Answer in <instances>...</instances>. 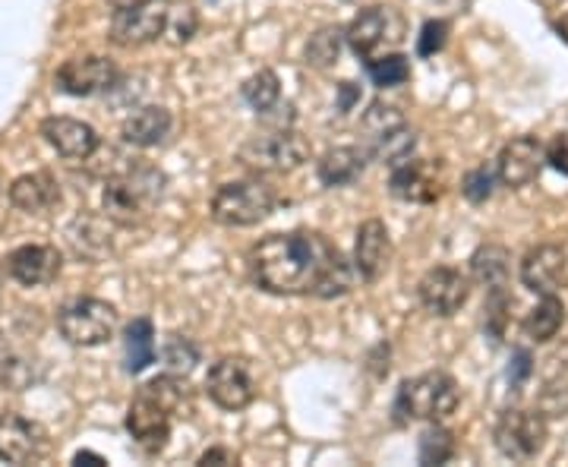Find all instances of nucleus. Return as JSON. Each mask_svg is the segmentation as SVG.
I'll use <instances>...</instances> for the list:
<instances>
[{"instance_id": "a18cd8bd", "label": "nucleus", "mask_w": 568, "mask_h": 467, "mask_svg": "<svg viewBox=\"0 0 568 467\" xmlns=\"http://www.w3.org/2000/svg\"><path fill=\"white\" fill-rule=\"evenodd\" d=\"M140 3H149V0H108L111 10H130V7H140Z\"/></svg>"}, {"instance_id": "49530a36", "label": "nucleus", "mask_w": 568, "mask_h": 467, "mask_svg": "<svg viewBox=\"0 0 568 467\" xmlns=\"http://www.w3.org/2000/svg\"><path fill=\"white\" fill-rule=\"evenodd\" d=\"M556 29H559V35L568 41V17H562V20L556 22Z\"/></svg>"}, {"instance_id": "f3484780", "label": "nucleus", "mask_w": 568, "mask_h": 467, "mask_svg": "<svg viewBox=\"0 0 568 467\" xmlns=\"http://www.w3.org/2000/svg\"><path fill=\"white\" fill-rule=\"evenodd\" d=\"M568 282V256L559 244H544L537 250H530L521 263V285L547 297L556 294L559 287H566Z\"/></svg>"}, {"instance_id": "58836bf2", "label": "nucleus", "mask_w": 568, "mask_h": 467, "mask_svg": "<svg viewBox=\"0 0 568 467\" xmlns=\"http://www.w3.org/2000/svg\"><path fill=\"white\" fill-rule=\"evenodd\" d=\"M530 376H534V357H530L525 347H518L515 354H511V366H508V383L511 388H521L528 383Z\"/></svg>"}, {"instance_id": "a878e982", "label": "nucleus", "mask_w": 568, "mask_h": 467, "mask_svg": "<svg viewBox=\"0 0 568 467\" xmlns=\"http://www.w3.org/2000/svg\"><path fill=\"white\" fill-rule=\"evenodd\" d=\"M508 272H511V253L499 244H484L470 256V275L474 282L493 291V287L508 285Z\"/></svg>"}, {"instance_id": "f8f14e48", "label": "nucleus", "mask_w": 568, "mask_h": 467, "mask_svg": "<svg viewBox=\"0 0 568 467\" xmlns=\"http://www.w3.org/2000/svg\"><path fill=\"white\" fill-rule=\"evenodd\" d=\"M118 80H121L118 63L99 58V54L73 58L54 73V85L61 89L63 95H73V99H89V95L111 92L118 85Z\"/></svg>"}, {"instance_id": "0eeeda50", "label": "nucleus", "mask_w": 568, "mask_h": 467, "mask_svg": "<svg viewBox=\"0 0 568 467\" xmlns=\"http://www.w3.org/2000/svg\"><path fill=\"white\" fill-rule=\"evenodd\" d=\"M118 325H121L118 309L108 301H99V297H77V301L63 304L61 313H58L61 335L77 347L104 345L108 338H114Z\"/></svg>"}, {"instance_id": "ea45409f", "label": "nucleus", "mask_w": 568, "mask_h": 467, "mask_svg": "<svg viewBox=\"0 0 568 467\" xmlns=\"http://www.w3.org/2000/svg\"><path fill=\"white\" fill-rule=\"evenodd\" d=\"M547 162L549 167H556L559 174H566L568 177V133L552 136V143L547 145Z\"/></svg>"}, {"instance_id": "473e14b6", "label": "nucleus", "mask_w": 568, "mask_h": 467, "mask_svg": "<svg viewBox=\"0 0 568 467\" xmlns=\"http://www.w3.org/2000/svg\"><path fill=\"white\" fill-rule=\"evenodd\" d=\"M366 73H369L373 85H379V89H395V85H405V82L410 80V63H407L405 54L388 51V54H379V58L366 61Z\"/></svg>"}, {"instance_id": "8fccbe9b", "label": "nucleus", "mask_w": 568, "mask_h": 467, "mask_svg": "<svg viewBox=\"0 0 568 467\" xmlns=\"http://www.w3.org/2000/svg\"><path fill=\"white\" fill-rule=\"evenodd\" d=\"M168 3H183V0H168Z\"/></svg>"}, {"instance_id": "6ab92c4d", "label": "nucleus", "mask_w": 568, "mask_h": 467, "mask_svg": "<svg viewBox=\"0 0 568 467\" xmlns=\"http://www.w3.org/2000/svg\"><path fill=\"white\" fill-rule=\"evenodd\" d=\"M61 253L58 246L48 244H26L20 250L10 253L7 260V272L13 282H20L22 287H41L51 285L61 275Z\"/></svg>"}, {"instance_id": "2eb2a0df", "label": "nucleus", "mask_w": 568, "mask_h": 467, "mask_svg": "<svg viewBox=\"0 0 568 467\" xmlns=\"http://www.w3.org/2000/svg\"><path fill=\"white\" fill-rule=\"evenodd\" d=\"M417 297H420L426 313L448 319V316H455L467 304L470 282H467L458 268H452V265H436V268H429L424 278H420Z\"/></svg>"}, {"instance_id": "423d86ee", "label": "nucleus", "mask_w": 568, "mask_h": 467, "mask_svg": "<svg viewBox=\"0 0 568 467\" xmlns=\"http://www.w3.org/2000/svg\"><path fill=\"white\" fill-rule=\"evenodd\" d=\"M313 155V145L306 143L301 133L278 126L272 133H260L253 140H246L237 152V159L244 167L256 174H287L297 171L301 164Z\"/></svg>"}, {"instance_id": "20e7f679", "label": "nucleus", "mask_w": 568, "mask_h": 467, "mask_svg": "<svg viewBox=\"0 0 568 467\" xmlns=\"http://www.w3.org/2000/svg\"><path fill=\"white\" fill-rule=\"evenodd\" d=\"M361 133H364L366 155L388 167L407 162L417 145L414 130L407 126L405 114L395 104H369V111H364L361 118Z\"/></svg>"}, {"instance_id": "393cba45", "label": "nucleus", "mask_w": 568, "mask_h": 467, "mask_svg": "<svg viewBox=\"0 0 568 467\" xmlns=\"http://www.w3.org/2000/svg\"><path fill=\"white\" fill-rule=\"evenodd\" d=\"M366 159H369L366 149H357V145L328 149L320 162V181H323V186H347L364 174Z\"/></svg>"}, {"instance_id": "79ce46f5", "label": "nucleus", "mask_w": 568, "mask_h": 467, "mask_svg": "<svg viewBox=\"0 0 568 467\" xmlns=\"http://www.w3.org/2000/svg\"><path fill=\"white\" fill-rule=\"evenodd\" d=\"M200 465H237V455L231 448H209V451L200 455Z\"/></svg>"}, {"instance_id": "09e8293b", "label": "nucleus", "mask_w": 568, "mask_h": 467, "mask_svg": "<svg viewBox=\"0 0 568 467\" xmlns=\"http://www.w3.org/2000/svg\"><path fill=\"white\" fill-rule=\"evenodd\" d=\"M0 200H3V183H0Z\"/></svg>"}, {"instance_id": "4468645a", "label": "nucleus", "mask_w": 568, "mask_h": 467, "mask_svg": "<svg viewBox=\"0 0 568 467\" xmlns=\"http://www.w3.org/2000/svg\"><path fill=\"white\" fill-rule=\"evenodd\" d=\"M168 20L171 13L164 10V3L159 0H149L140 7H130V10H114V20H111V35L118 48H142V44H152L168 32Z\"/></svg>"}, {"instance_id": "c03bdc74", "label": "nucleus", "mask_w": 568, "mask_h": 467, "mask_svg": "<svg viewBox=\"0 0 568 467\" xmlns=\"http://www.w3.org/2000/svg\"><path fill=\"white\" fill-rule=\"evenodd\" d=\"M73 465H108V461H104L102 455H95V451H77Z\"/></svg>"}, {"instance_id": "4c0bfd02", "label": "nucleus", "mask_w": 568, "mask_h": 467, "mask_svg": "<svg viewBox=\"0 0 568 467\" xmlns=\"http://www.w3.org/2000/svg\"><path fill=\"white\" fill-rule=\"evenodd\" d=\"M448 32H452L448 20L424 22V29H420V35H417V54H420V58H436V54L448 44Z\"/></svg>"}, {"instance_id": "c756f323", "label": "nucleus", "mask_w": 568, "mask_h": 467, "mask_svg": "<svg viewBox=\"0 0 568 467\" xmlns=\"http://www.w3.org/2000/svg\"><path fill=\"white\" fill-rule=\"evenodd\" d=\"M342 48H345V29L342 26H323L316 35H310V41H306V63L316 67V70H328V67L338 63Z\"/></svg>"}, {"instance_id": "de8ad7c7", "label": "nucleus", "mask_w": 568, "mask_h": 467, "mask_svg": "<svg viewBox=\"0 0 568 467\" xmlns=\"http://www.w3.org/2000/svg\"><path fill=\"white\" fill-rule=\"evenodd\" d=\"M448 7H455V10H465V7H470V0H446Z\"/></svg>"}, {"instance_id": "6e6552de", "label": "nucleus", "mask_w": 568, "mask_h": 467, "mask_svg": "<svg viewBox=\"0 0 568 467\" xmlns=\"http://www.w3.org/2000/svg\"><path fill=\"white\" fill-rule=\"evenodd\" d=\"M547 417L544 410H528V407H508L496 420L493 439L499 455L508 461H534L544 446H547Z\"/></svg>"}, {"instance_id": "72a5a7b5", "label": "nucleus", "mask_w": 568, "mask_h": 467, "mask_svg": "<svg viewBox=\"0 0 568 467\" xmlns=\"http://www.w3.org/2000/svg\"><path fill=\"white\" fill-rule=\"evenodd\" d=\"M162 361L168 373L174 376H190L196 364H200V347L193 345L186 335H168L162 347Z\"/></svg>"}, {"instance_id": "7c9ffc66", "label": "nucleus", "mask_w": 568, "mask_h": 467, "mask_svg": "<svg viewBox=\"0 0 568 467\" xmlns=\"http://www.w3.org/2000/svg\"><path fill=\"white\" fill-rule=\"evenodd\" d=\"M67 237H70V246L77 250V256H82V260H99L104 253H111V241L104 237V231H99V222H92V219L80 215L77 222L70 224Z\"/></svg>"}, {"instance_id": "aec40b11", "label": "nucleus", "mask_w": 568, "mask_h": 467, "mask_svg": "<svg viewBox=\"0 0 568 467\" xmlns=\"http://www.w3.org/2000/svg\"><path fill=\"white\" fill-rule=\"evenodd\" d=\"M41 136L58 155L73 162H85L99 152V133L77 118H48L41 123Z\"/></svg>"}, {"instance_id": "f03ea898", "label": "nucleus", "mask_w": 568, "mask_h": 467, "mask_svg": "<svg viewBox=\"0 0 568 467\" xmlns=\"http://www.w3.org/2000/svg\"><path fill=\"white\" fill-rule=\"evenodd\" d=\"M162 171L149 167V164H136L123 174L108 177L102 193L104 219L121 227H136L142 219L149 215V209L162 196Z\"/></svg>"}, {"instance_id": "f257e3e1", "label": "nucleus", "mask_w": 568, "mask_h": 467, "mask_svg": "<svg viewBox=\"0 0 568 467\" xmlns=\"http://www.w3.org/2000/svg\"><path fill=\"white\" fill-rule=\"evenodd\" d=\"M246 268L253 285L282 297H345L354 285V272L342 250L320 231L268 234L250 250Z\"/></svg>"}, {"instance_id": "a19ab883", "label": "nucleus", "mask_w": 568, "mask_h": 467, "mask_svg": "<svg viewBox=\"0 0 568 467\" xmlns=\"http://www.w3.org/2000/svg\"><path fill=\"white\" fill-rule=\"evenodd\" d=\"M193 32H196V13L193 10H181V17L174 22V41L183 44V41L193 39Z\"/></svg>"}, {"instance_id": "4be33fe9", "label": "nucleus", "mask_w": 568, "mask_h": 467, "mask_svg": "<svg viewBox=\"0 0 568 467\" xmlns=\"http://www.w3.org/2000/svg\"><path fill=\"white\" fill-rule=\"evenodd\" d=\"M10 203L20 212L39 215L61 203V186L48 174V171H36V174H22L10 183Z\"/></svg>"}, {"instance_id": "dca6fc26", "label": "nucleus", "mask_w": 568, "mask_h": 467, "mask_svg": "<svg viewBox=\"0 0 568 467\" xmlns=\"http://www.w3.org/2000/svg\"><path fill=\"white\" fill-rule=\"evenodd\" d=\"M544 162H547V145L537 136H518V140L503 145V152L496 159V174L508 190H521V186L537 181Z\"/></svg>"}, {"instance_id": "f704fd0d", "label": "nucleus", "mask_w": 568, "mask_h": 467, "mask_svg": "<svg viewBox=\"0 0 568 467\" xmlns=\"http://www.w3.org/2000/svg\"><path fill=\"white\" fill-rule=\"evenodd\" d=\"M455 448H458L455 446V436H452L446 427L433 424V427L420 436L417 458H420V465H446V461L455 458Z\"/></svg>"}, {"instance_id": "412c9836", "label": "nucleus", "mask_w": 568, "mask_h": 467, "mask_svg": "<svg viewBox=\"0 0 568 467\" xmlns=\"http://www.w3.org/2000/svg\"><path fill=\"white\" fill-rule=\"evenodd\" d=\"M392 260V237L388 227L379 219H369L357 227V241H354V268L364 282H379Z\"/></svg>"}, {"instance_id": "c85d7f7f", "label": "nucleus", "mask_w": 568, "mask_h": 467, "mask_svg": "<svg viewBox=\"0 0 568 467\" xmlns=\"http://www.w3.org/2000/svg\"><path fill=\"white\" fill-rule=\"evenodd\" d=\"M566 323V306L556 294H547L540 304L530 309V316L525 319V332H528L530 342H552L559 335V328Z\"/></svg>"}, {"instance_id": "1a4fd4ad", "label": "nucleus", "mask_w": 568, "mask_h": 467, "mask_svg": "<svg viewBox=\"0 0 568 467\" xmlns=\"http://www.w3.org/2000/svg\"><path fill=\"white\" fill-rule=\"evenodd\" d=\"M345 41L361 61H373L405 41V20L395 7H369L347 26Z\"/></svg>"}, {"instance_id": "bb28decb", "label": "nucleus", "mask_w": 568, "mask_h": 467, "mask_svg": "<svg viewBox=\"0 0 568 467\" xmlns=\"http://www.w3.org/2000/svg\"><path fill=\"white\" fill-rule=\"evenodd\" d=\"M540 410L549 414V417H568V347L549 357Z\"/></svg>"}, {"instance_id": "c9c22d12", "label": "nucleus", "mask_w": 568, "mask_h": 467, "mask_svg": "<svg viewBox=\"0 0 568 467\" xmlns=\"http://www.w3.org/2000/svg\"><path fill=\"white\" fill-rule=\"evenodd\" d=\"M496 181H499V174L489 167V164H477V167H470L465 174V181H462V193H465L467 203L480 205L487 203L489 196H493V190H496Z\"/></svg>"}, {"instance_id": "37998d69", "label": "nucleus", "mask_w": 568, "mask_h": 467, "mask_svg": "<svg viewBox=\"0 0 568 467\" xmlns=\"http://www.w3.org/2000/svg\"><path fill=\"white\" fill-rule=\"evenodd\" d=\"M354 102H361V89H357L354 82H342V85H338V111L347 114V111L354 108Z\"/></svg>"}, {"instance_id": "9d476101", "label": "nucleus", "mask_w": 568, "mask_h": 467, "mask_svg": "<svg viewBox=\"0 0 568 467\" xmlns=\"http://www.w3.org/2000/svg\"><path fill=\"white\" fill-rule=\"evenodd\" d=\"M174 417H178V414L164 405L152 388L142 386L140 392H136V398L126 407L123 427L133 436L136 446H142L145 451H162V448L168 446V436H171V427H174Z\"/></svg>"}, {"instance_id": "b1692460", "label": "nucleus", "mask_w": 568, "mask_h": 467, "mask_svg": "<svg viewBox=\"0 0 568 467\" xmlns=\"http://www.w3.org/2000/svg\"><path fill=\"white\" fill-rule=\"evenodd\" d=\"M152 364H155V325L140 316L123 328V369L136 376Z\"/></svg>"}, {"instance_id": "a211bd4d", "label": "nucleus", "mask_w": 568, "mask_h": 467, "mask_svg": "<svg viewBox=\"0 0 568 467\" xmlns=\"http://www.w3.org/2000/svg\"><path fill=\"white\" fill-rule=\"evenodd\" d=\"M388 190H392V196L402 200V203L429 205L443 196V177L436 174V164L407 159V162L392 167Z\"/></svg>"}, {"instance_id": "cd10ccee", "label": "nucleus", "mask_w": 568, "mask_h": 467, "mask_svg": "<svg viewBox=\"0 0 568 467\" xmlns=\"http://www.w3.org/2000/svg\"><path fill=\"white\" fill-rule=\"evenodd\" d=\"M32 383H36V366L29 364V357L7 335H0V388L22 392Z\"/></svg>"}, {"instance_id": "2f4dec72", "label": "nucleus", "mask_w": 568, "mask_h": 467, "mask_svg": "<svg viewBox=\"0 0 568 467\" xmlns=\"http://www.w3.org/2000/svg\"><path fill=\"white\" fill-rule=\"evenodd\" d=\"M244 102L256 111V114H265L272 111L275 104L282 102V82L272 70H260L253 73L250 80L244 82Z\"/></svg>"}, {"instance_id": "5701e85b", "label": "nucleus", "mask_w": 568, "mask_h": 467, "mask_svg": "<svg viewBox=\"0 0 568 467\" xmlns=\"http://www.w3.org/2000/svg\"><path fill=\"white\" fill-rule=\"evenodd\" d=\"M171 111L162 104H145L140 111H133L126 121H123V143L136 145V149H152L168 140L171 133Z\"/></svg>"}, {"instance_id": "39448f33", "label": "nucleus", "mask_w": 568, "mask_h": 467, "mask_svg": "<svg viewBox=\"0 0 568 467\" xmlns=\"http://www.w3.org/2000/svg\"><path fill=\"white\" fill-rule=\"evenodd\" d=\"M278 205L272 183L260 177L222 183L212 196V219L224 227H253L265 222Z\"/></svg>"}, {"instance_id": "9b49d317", "label": "nucleus", "mask_w": 568, "mask_h": 467, "mask_svg": "<svg viewBox=\"0 0 568 467\" xmlns=\"http://www.w3.org/2000/svg\"><path fill=\"white\" fill-rule=\"evenodd\" d=\"M51 451L48 429L39 420H29L22 414H0V461L7 465H36Z\"/></svg>"}, {"instance_id": "e433bc0d", "label": "nucleus", "mask_w": 568, "mask_h": 467, "mask_svg": "<svg viewBox=\"0 0 568 467\" xmlns=\"http://www.w3.org/2000/svg\"><path fill=\"white\" fill-rule=\"evenodd\" d=\"M511 297L506 294V287H493L489 291V301H487V332L493 342H503V335H506V325H508V309H511Z\"/></svg>"}, {"instance_id": "ddd939ff", "label": "nucleus", "mask_w": 568, "mask_h": 467, "mask_svg": "<svg viewBox=\"0 0 568 467\" xmlns=\"http://www.w3.org/2000/svg\"><path fill=\"white\" fill-rule=\"evenodd\" d=\"M209 398L224 410H244L256 398V379L244 357H222L205 376Z\"/></svg>"}, {"instance_id": "7ed1b4c3", "label": "nucleus", "mask_w": 568, "mask_h": 467, "mask_svg": "<svg viewBox=\"0 0 568 467\" xmlns=\"http://www.w3.org/2000/svg\"><path fill=\"white\" fill-rule=\"evenodd\" d=\"M458 405H462V392L448 373H424L402 383L392 410L398 424H410V420L443 424L458 410Z\"/></svg>"}]
</instances>
